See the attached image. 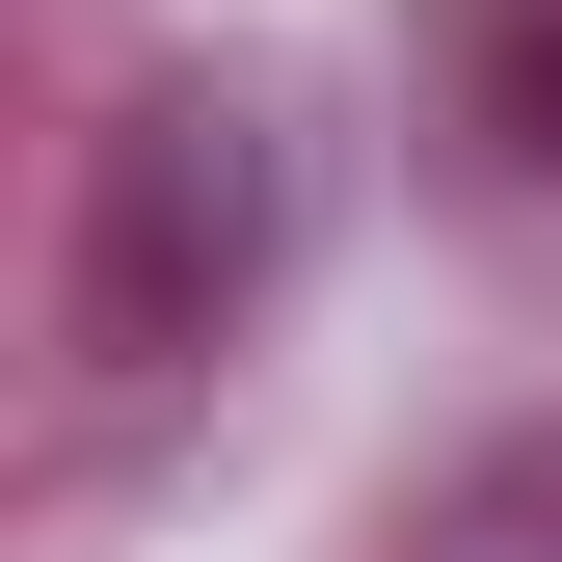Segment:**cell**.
I'll return each instance as SVG.
<instances>
[{"label":"cell","mask_w":562,"mask_h":562,"mask_svg":"<svg viewBox=\"0 0 562 562\" xmlns=\"http://www.w3.org/2000/svg\"><path fill=\"white\" fill-rule=\"evenodd\" d=\"M295 215H322L295 81H241V54L134 81L81 134V348H108V375H215V348L295 295Z\"/></svg>","instance_id":"1"},{"label":"cell","mask_w":562,"mask_h":562,"mask_svg":"<svg viewBox=\"0 0 562 562\" xmlns=\"http://www.w3.org/2000/svg\"><path fill=\"white\" fill-rule=\"evenodd\" d=\"M375 562H562V429H482V456H429Z\"/></svg>","instance_id":"2"}]
</instances>
